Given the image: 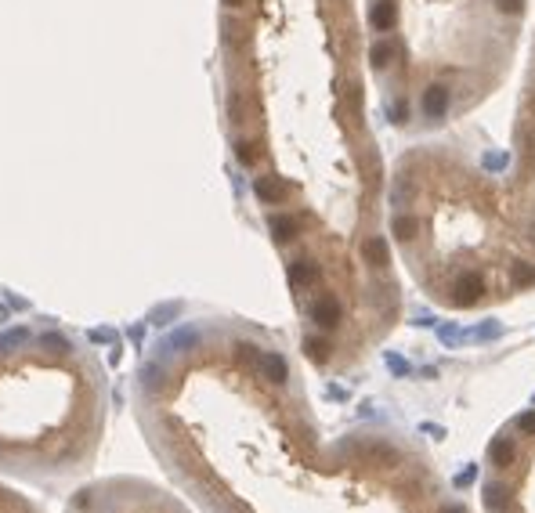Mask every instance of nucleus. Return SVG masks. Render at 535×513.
Returning a JSON list of instances; mask_svg holds the SVG:
<instances>
[{
  "label": "nucleus",
  "instance_id": "nucleus-12",
  "mask_svg": "<svg viewBox=\"0 0 535 513\" xmlns=\"http://www.w3.org/2000/svg\"><path fill=\"white\" fill-rule=\"evenodd\" d=\"M499 11H507V15H521L525 11V0H496Z\"/></svg>",
  "mask_w": 535,
  "mask_h": 513
},
{
  "label": "nucleus",
  "instance_id": "nucleus-8",
  "mask_svg": "<svg viewBox=\"0 0 535 513\" xmlns=\"http://www.w3.org/2000/svg\"><path fill=\"white\" fill-rule=\"evenodd\" d=\"M369 22H373L376 29H391V26H395V4H391V0H380V4H373Z\"/></svg>",
  "mask_w": 535,
  "mask_h": 513
},
{
  "label": "nucleus",
  "instance_id": "nucleus-11",
  "mask_svg": "<svg viewBox=\"0 0 535 513\" xmlns=\"http://www.w3.org/2000/svg\"><path fill=\"white\" fill-rule=\"evenodd\" d=\"M369 58H373V66L376 69H384L391 58H395V47H391L387 40H380V44H373V51H369Z\"/></svg>",
  "mask_w": 535,
  "mask_h": 513
},
{
  "label": "nucleus",
  "instance_id": "nucleus-5",
  "mask_svg": "<svg viewBox=\"0 0 535 513\" xmlns=\"http://www.w3.org/2000/svg\"><path fill=\"white\" fill-rule=\"evenodd\" d=\"M254 192H257V199L264 206H286L290 196H293V188L286 178H275V174H264V178L254 181Z\"/></svg>",
  "mask_w": 535,
  "mask_h": 513
},
{
  "label": "nucleus",
  "instance_id": "nucleus-3",
  "mask_svg": "<svg viewBox=\"0 0 535 513\" xmlns=\"http://www.w3.org/2000/svg\"><path fill=\"white\" fill-rule=\"evenodd\" d=\"M481 513H535V409L514 416L485 448Z\"/></svg>",
  "mask_w": 535,
  "mask_h": 513
},
{
  "label": "nucleus",
  "instance_id": "nucleus-13",
  "mask_svg": "<svg viewBox=\"0 0 535 513\" xmlns=\"http://www.w3.org/2000/svg\"><path fill=\"white\" fill-rule=\"evenodd\" d=\"M405 116H409V109H405V102H398V105H395V120L405 123Z\"/></svg>",
  "mask_w": 535,
  "mask_h": 513
},
{
  "label": "nucleus",
  "instance_id": "nucleus-9",
  "mask_svg": "<svg viewBox=\"0 0 535 513\" xmlns=\"http://www.w3.org/2000/svg\"><path fill=\"white\" fill-rule=\"evenodd\" d=\"M521 170L525 174L535 170V131H532V127L521 134Z\"/></svg>",
  "mask_w": 535,
  "mask_h": 513
},
{
  "label": "nucleus",
  "instance_id": "nucleus-2",
  "mask_svg": "<svg viewBox=\"0 0 535 513\" xmlns=\"http://www.w3.org/2000/svg\"><path fill=\"white\" fill-rule=\"evenodd\" d=\"M102 373L58 329L0 336V474L51 485L80 474L102 441Z\"/></svg>",
  "mask_w": 535,
  "mask_h": 513
},
{
  "label": "nucleus",
  "instance_id": "nucleus-14",
  "mask_svg": "<svg viewBox=\"0 0 535 513\" xmlns=\"http://www.w3.org/2000/svg\"><path fill=\"white\" fill-rule=\"evenodd\" d=\"M225 4H228V8H243V4H246V0H225Z\"/></svg>",
  "mask_w": 535,
  "mask_h": 513
},
{
  "label": "nucleus",
  "instance_id": "nucleus-10",
  "mask_svg": "<svg viewBox=\"0 0 535 513\" xmlns=\"http://www.w3.org/2000/svg\"><path fill=\"white\" fill-rule=\"evenodd\" d=\"M235 156H239L243 167H254L261 159V149H257V141H239V145H235Z\"/></svg>",
  "mask_w": 535,
  "mask_h": 513
},
{
  "label": "nucleus",
  "instance_id": "nucleus-1",
  "mask_svg": "<svg viewBox=\"0 0 535 513\" xmlns=\"http://www.w3.org/2000/svg\"><path fill=\"white\" fill-rule=\"evenodd\" d=\"M138 391L156 459L199 513H470L413 441L322 438L290 358L250 336L181 329Z\"/></svg>",
  "mask_w": 535,
  "mask_h": 513
},
{
  "label": "nucleus",
  "instance_id": "nucleus-6",
  "mask_svg": "<svg viewBox=\"0 0 535 513\" xmlns=\"http://www.w3.org/2000/svg\"><path fill=\"white\" fill-rule=\"evenodd\" d=\"M0 513H44V510L29 499V495L15 492L8 485H0Z\"/></svg>",
  "mask_w": 535,
  "mask_h": 513
},
{
  "label": "nucleus",
  "instance_id": "nucleus-15",
  "mask_svg": "<svg viewBox=\"0 0 535 513\" xmlns=\"http://www.w3.org/2000/svg\"><path fill=\"white\" fill-rule=\"evenodd\" d=\"M528 112H532V116H535V91H532V98H528Z\"/></svg>",
  "mask_w": 535,
  "mask_h": 513
},
{
  "label": "nucleus",
  "instance_id": "nucleus-7",
  "mask_svg": "<svg viewBox=\"0 0 535 513\" xmlns=\"http://www.w3.org/2000/svg\"><path fill=\"white\" fill-rule=\"evenodd\" d=\"M423 112H427L431 120H442L445 112H449V87L431 84L427 91H423Z\"/></svg>",
  "mask_w": 535,
  "mask_h": 513
},
{
  "label": "nucleus",
  "instance_id": "nucleus-4",
  "mask_svg": "<svg viewBox=\"0 0 535 513\" xmlns=\"http://www.w3.org/2000/svg\"><path fill=\"white\" fill-rule=\"evenodd\" d=\"M62 513H199V510L145 477H102L76 488Z\"/></svg>",
  "mask_w": 535,
  "mask_h": 513
}]
</instances>
